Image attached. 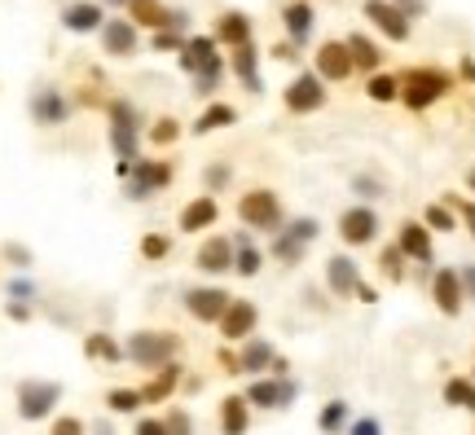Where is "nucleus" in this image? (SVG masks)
<instances>
[{"label": "nucleus", "mask_w": 475, "mask_h": 435, "mask_svg": "<svg viewBox=\"0 0 475 435\" xmlns=\"http://www.w3.org/2000/svg\"><path fill=\"white\" fill-rule=\"evenodd\" d=\"M31 114H36V123H45V128H57V123H66V97L57 93V88H36V97H31Z\"/></svg>", "instance_id": "obj_20"}, {"label": "nucleus", "mask_w": 475, "mask_h": 435, "mask_svg": "<svg viewBox=\"0 0 475 435\" xmlns=\"http://www.w3.org/2000/svg\"><path fill=\"white\" fill-rule=\"evenodd\" d=\"M348 75H352V54H348V45L330 40V45L317 49V79H321V84H326V79H348Z\"/></svg>", "instance_id": "obj_17"}, {"label": "nucleus", "mask_w": 475, "mask_h": 435, "mask_svg": "<svg viewBox=\"0 0 475 435\" xmlns=\"http://www.w3.org/2000/svg\"><path fill=\"white\" fill-rule=\"evenodd\" d=\"M158 49H176V36H167V31H158V40H155Z\"/></svg>", "instance_id": "obj_52"}, {"label": "nucleus", "mask_w": 475, "mask_h": 435, "mask_svg": "<svg viewBox=\"0 0 475 435\" xmlns=\"http://www.w3.org/2000/svg\"><path fill=\"white\" fill-rule=\"evenodd\" d=\"M216 216H220V203L211 198V194H199L194 203H185L181 207V233H199V229H211L216 224Z\"/></svg>", "instance_id": "obj_19"}, {"label": "nucleus", "mask_w": 475, "mask_h": 435, "mask_svg": "<svg viewBox=\"0 0 475 435\" xmlns=\"http://www.w3.org/2000/svg\"><path fill=\"white\" fill-rule=\"evenodd\" d=\"M176 352H181V339L172 330H137L123 343V356L141 370H163L167 361H176Z\"/></svg>", "instance_id": "obj_1"}, {"label": "nucleus", "mask_w": 475, "mask_h": 435, "mask_svg": "<svg viewBox=\"0 0 475 435\" xmlns=\"http://www.w3.org/2000/svg\"><path fill=\"white\" fill-rule=\"evenodd\" d=\"M4 260H13V269H31V251H27V247H18V242H9V247H4Z\"/></svg>", "instance_id": "obj_45"}, {"label": "nucleus", "mask_w": 475, "mask_h": 435, "mask_svg": "<svg viewBox=\"0 0 475 435\" xmlns=\"http://www.w3.org/2000/svg\"><path fill=\"white\" fill-rule=\"evenodd\" d=\"M62 400V382L53 379H22L18 382V418L22 422H45Z\"/></svg>", "instance_id": "obj_4"}, {"label": "nucleus", "mask_w": 475, "mask_h": 435, "mask_svg": "<svg viewBox=\"0 0 475 435\" xmlns=\"http://www.w3.org/2000/svg\"><path fill=\"white\" fill-rule=\"evenodd\" d=\"M49 435H89V422L75 418V414H62V418H53Z\"/></svg>", "instance_id": "obj_40"}, {"label": "nucleus", "mask_w": 475, "mask_h": 435, "mask_svg": "<svg viewBox=\"0 0 475 435\" xmlns=\"http://www.w3.org/2000/svg\"><path fill=\"white\" fill-rule=\"evenodd\" d=\"M326 286H330L335 299H352L357 286H361L357 260H352V255H330V260H326Z\"/></svg>", "instance_id": "obj_13"}, {"label": "nucleus", "mask_w": 475, "mask_h": 435, "mask_svg": "<svg viewBox=\"0 0 475 435\" xmlns=\"http://www.w3.org/2000/svg\"><path fill=\"white\" fill-rule=\"evenodd\" d=\"M366 18L387 36V40H410V18H405V9H396V4H387V0H366Z\"/></svg>", "instance_id": "obj_12"}, {"label": "nucleus", "mask_w": 475, "mask_h": 435, "mask_svg": "<svg viewBox=\"0 0 475 435\" xmlns=\"http://www.w3.org/2000/svg\"><path fill=\"white\" fill-rule=\"evenodd\" d=\"M229 290H220V286H199V290H185V313L194 317V322H220V313L229 308Z\"/></svg>", "instance_id": "obj_10"}, {"label": "nucleus", "mask_w": 475, "mask_h": 435, "mask_svg": "<svg viewBox=\"0 0 475 435\" xmlns=\"http://www.w3.org/2000/svg\"><path fill=\"white\" fill-rule=\"evenodd\" d=\"M374 102H392V97H401V84L392 79V75H374L369 79V88H366Z\"/></svg>", "instance_id": "obj_39"}, {"label": "nucleus", "mask_w": 475, "mask_h": 435, "mask_svg": "<svg viewBox=\"0 0 475 435\" xmlns=\"http://www.w3.org/2000/svg\"><path fill=\"white\" fill-rule=\"evenodd\" d=\"M445 88H449V79H445L440 71H410V75H405V93H401V97L410 102V110H427L440 93H445Z\"/></svg>", "instance_id": "obj_8"}, {"label": "nucleus", "mask_w": 475, "mask_h": 435, "mask_svg": "<svg viewBox=\"0 0 475 435\" xmlns=\"http://www.w3.org/2000/svg\"><path fill=\"white\" fill-rule=\"evenodd\" d=\"M132 435H172V431H167V422H163V418H141Z\"/></svg>", "instance_id": "obj_48"}, {"label": "nucleus", "mask_w": 475, "mask_h": 435, "mask_svg": "<svg viewBox=\"0 0 475 435\" xmlns=\"http://www.w3.org/2000/svg\"><path fill=\"white\" fill-rule=\"evenodd\" d=\"M471 382H475V379H471Z\"/></svg>", "instance_id": "obj_57"}, {"label": "nucleus", "mask_w": 475, "mask_h": 435, "mask_svg": "<svg viewBox=\"0 0 475 435\" xmlns=\"http://www.w3.org/2000/svg\"><path fill=\"white\" fill-rule=\"evenodd\" d=\"M181 374H185V370H181L176 361H167L163 370H155V379L141 387V400H146V405H163V400H172V391H176Z\"/></svg>", "instance_id": "obj_22"}, {"label": "nucleus", "mask_w": 475, "mask_h": 435, "mask_svg": "<svg viewBox=\"0 0 475 435\" xmlns=\"http://www.w3.org/2000/svg\"><path fill=\"white\" fill-rule=\"evenodd\" d=\"M146 400H141V391L137 387H115V391H106V409L110 414H137Z\"/></svg>", "instance_id": "obj_32"}, {"label": "nucleus", "mask_w": 475, "mask_h": 435, "mask_svg": "<svg viewBox=\"0 0 475 435\" xmlns=\"http://www.w3.org/2000/svg\"><path fill=\"white\" fill-rule=\"evenodd\" d=\"M286 36H291V45H304L309 36H313V9L300 0V4H286Z\"/></svg>", "instance_id": "obj_26"}, {"label": "nucleus", "mask_w": 475, "mask_h": 435, "mask_svg": "<svg viewBox=\"0 0 475 435\" xmlns=\"http://www.w3.org/2000/svg\"><path fill=\"white\" fill-rule=\"evenodd\" d=\"M176 132H181V128H176V119H158L155 128H150V141H155V146H172V141H176Z\"/></svg>", "instance_id": "obj_41"}, {"label": "nucleus", "mask_w": 475, "mask_h": 435, "mask_svg": "<svg viewBox=\"0 0 475 435\" xmlns=\"http://www.w3.org/2000/svg\"><path fill=\"white\" fill-rule=\"evenodd\" d=\"M445 400H449L454 409H471L475 414V382L471 379H449L445 382Z\"/></svg>", "instance_id": "obj_33"}, {"label": "nucleus", "mask_w": 475, "mask_h": 435, "mask_svg": "<svg viewBox=\"0 0 475 435\" xmlns=\"http://www.w3.org/2000/svg\"><path fill=\"white\" fill-rule=\"evenodd\" d=\"M128 9H132V18L146 22V27H163V22H167V13H163L158 0H128Z\"/></svg>", "instance_id": "obj_35"}, {"label": "nucleus", "mask_w": 475, "mask_h": 435, "mask_svg": "<svg viewBox=\"0 0 475 435\" xmlns=\"http://www.w3.org/2000/svg\"><path fill=\"white\" fill-rule=\"evenodd\" d=\"M220 334L229 339V343H247L251 334H256V326H260V308L251 304V299H229V308L220 313Z\"/></svg>", "instance_id": "obj_5"}, {"label": "nucleus", "mask_w": 475, "mask_h": 435, "mask_svg": "<svg viewBox=\"0 0 475 435\" xmlns=\"http://www.w3.org/2000/svg\"><path fill=\"white\" fill-rule=\"evenodd\" d=\"M431 299H436V308H440L445 317H458V313H462L467 295H462L458 269H440L436 277H431Z\"/></svg>", "instance_id": "obj_14"}, {"label": "nucleus", "mask_w": 475, "mask_h": 435, "mask_svg": "<svg viewBox=\"0 0 475 435\" xmlns=\"http://www.w3.org/2000/svg\"><path fill=\"white\" fill-rule=\"evenodd\" d=\"M216 36H220L225 45H233V49L251 45V22H247V13H225V18L216 22Z\"/></svg>", "instance_id": "obj_27"}, {"label": "nucleus", "mask_w": 475, "mask_h": 435, "mask_svg": "<svg viewBox=\"0 0 475 435\" xmlns=\"http://www.w3.org/2000/svg\"><path fill=\"white\" fill-rule=\"evenodd\" d=\"M458 281H462V295H467V299H475V264L458 269Z\"/></svg>", "instance_id": "obj_49"}, {"label": "nucleus", "mask_w": 475, "mask_h": 435, "mask_svg": "<svg viewBox=\"0 0 475 435\" xmlns=\"http://www.w3.org/2000/svg\"><path fill=\"white\" fill-rule=\"evenodd\" d=\"M229 185V163H211L208 167V189L216 194V189H225Z\"/></svg>", "instance_id": "obj_44"}, {"label": "nucleus", "mask_w": 475, "mask_h": 435, "mask_svg": "<svg viewBox=\"0 0 475 435\" xmlns=\"http://www.w3.org/2000/svg\"><path fill=\"white\" fill-rule=\"evenodd\" d=\"M422 224H427V229H436V233L458 229V220H454V212H449L445 203H431V207H427V216H422Z\"/></svg>", "instance_id": "obj_38"}, {"label": "nucleus", "mask_w": 475, "mask_h": 435, "mask_svg": "<svg viewBox=\"0 0 475 435\" xmlns=\"http://www.w3.org/2000/svg\"><path fill=\"white\" fill-rule=\"evenodd\" d=\"M348 54H352V66H369V71H374V66H378V57H383L366 36H352V40H348Z\"/></svg>", "instance_id": "obj_37"}, {"label": "nucleus", "mask_w": 475, "mask_h": 435, "mask_svg": "<svg viewBox=\"0 0 475 435\" xmlns=\"http://www.w3.org/2000/svg\"><path fill=\"white\" fill-rule=\"evenodd\" d=\"M181 49H185V54H181V66H185V71H199L203 62L216 57V40H211V36H194V40H185Z\"/></svg>", "instance_id": "obj_29"}, {"label": "nucleus", "mask_w": 475, "mask_h": 435, "mask_svg": "<svg viewBox=\"0 0 475 435\" xmlns=\"http://www.w3.org/2000/svg\"><path fill=\"white\" fill-rule=\"evenodd\" d=\"M458 212L467 216V224H471V233H475V207H471V203H458Z\"/></svg>", "instance_id": "obj_53"}, {"label": "nucleus", "mask_w": 475, "mask_h": 435, "mask_svg": "<svg viewBox=\"0 0 475 435\" xmlns=\"http://www.w3.org/2000/svg\"><path fill=\"white\" fill-rule=\"evenodd\" d=\"M344 435H383V422L378 418H357V422H348Z\"/></svg>", "instance_id": "obj_43"}, {"label": "nucleus", "mask_w": 475, "mask_h": 435, "mask_svg": "<svg viewBox=\"0 0 475 435\" xmlns=\"http://www.w3.org/2000/svg\"><path fill=\"white\" fill-rule=\"evenodd\" d=\"M233 75L251 88V93H260V75H256V49L251 45H242V49H233Z\"/></svg>", "instance_id": "obj_31"}, {"label": "nucleus", "mask_w": 475, "mask_h": 435, "mask_svg": "<svg viewBox=\"0 0 475 435\" xmlns=\"http://www.w3.org/2000/svg\"><path fill=\"white\" fill-rule=\"evenodd\" d=\"M4 313H9L13 322H27V317H31V308H27V304H13V299H9V308H4Z\"/></svg>", "instance_id": "obj_50"}, {"label": "nucleus", "mask_w": 475, "mask_h": 435, "mask_svg": "<svg viewBox=\"0 0 475 435\" xmlns=\"http://www.w3.org/2000/svg\"><path fill=\"white\" fill-rule=\"evenodd\" d=\"M238 119V110L233 106H211V110H203L199 114V123H194V132L203 137V132H216V128H225V123H233Z\"/></svg>", "instance_id": "obj_34"}, {"label": "nucleus", "mask_w": 475, "mask_h": 435, "mask_svg": "<svg viewBox=\"0 0 475 435\" xmlns=\"http://www.w3.org/2000/svg\"><path fill=\"white\" fill-rule=\"evenodd\" d=\"M167 255H172V238H163V233H146V238H141V260L158 264V260H167Z\"/></svg>", "instance_id": "obj_36"}, {"label": "nucleus", "mask_w": 475, "mask_h": 435, "mask_svg": "<svg viewBox=\"0 0 475 435\" xmlns=\"http://www.w3.org/2000/svg\"><path fill=\"white\" fill-rule=\"evenodd\" d=\"M286 106L295 110V114H309V110L326 106V84L317 79V71H304V75L291 79V88H286Z\"/></svg>", "instance_id": "obj_11"}, {"label": "nucleus", "mask_w": 475, "mask_h": 435, "mask_svg": "<svg viewBox=\"0 0 475 435\" xmlns=\"http://www.w3.org/2000/svg\"><path fill=\"white\" fill-rule=\"evenodd\" d=\"M31 295H36V286H31V281H22V277H13V281H9V299H13V304H27Z\"/></svg>", "instance_id": "obj_46"}, {"label": "nucleus", "mask_w": 475, "mask_h": 435, "mask_svg": "<svg viewBox=\"0 0 475 435\" xmlns=\"http://www.w3.org/2000/svg\"><path fill=\"white\" fill-rule=\"evenodd\" d=\"M348 405L344 400H330V405H321V414H317V427L326 435H339V431H348Z\"/></svg>", "instance_id": "obj_30"}, {"label": "nucleus", "mask_w": 475, "mask_h": 435, "mask_svg": "<svg viewBox=\"0 0 475 435\" xmlns=\"http://www.w3.org/2000/svg\"><path fill=\"white\" fill-rule=\"evenodd\" d=\"M352 189H357L361 198H378V194H383V180H369V176H357V180H352Z\"/></svg>", "instance_id": "obj_47"}, {"label": "nucleus", "mask_w": 475, "mask_h": 435, "mask_svg": "<svg viewBox=\"0 0 475 435\" xmlns=\"http://www.w3.org/2000/svg\"><path fill=\"white\" fill-rule=\"evenodd\" d=\"M106 18H102V4H93V0H80V4H66V13H62V27L66 31H98Z\"/></svg>", "instance_id": "obj_24"}, {"label": "nucleus", "mask_w": 475, "mask_h": 435, "mask_svg": "<svg viewBox=\"0 0 475 435\" xmlns=\"http://www.w3.org/2000/svg\"><path fill=\"white\" fill-rule=\"evenodd\" d=\"M194 264H199V272H211V277H220V272H233V238H225V233L208 238V242L199 247Z\"/></svg>", "instance_id": "obj_15"}, {"label": "nucleus", "mask_w": 475, "mask_h": 435, "mask_svg": "<svg viewBox=\"0 0 475 435\" xmlns=\"http://www.w3.org/2000/svg\"><path fill=\"white\" fill-rule=\"evenodd\" d=\"M110 4H128V0H110Z\"/></svg>", "instance_id": "obj_55"}, {"label": "nucleus", "mask_w": 475, "mask_h": 435, "mask_svg": "<svg viewBox=\"0 0 475 435\" xmlns=\"http://www.w3.org/2000/svg\"><path fill=\"white\" fill-rule=\"evenodd\" d=\"M396 251L405 260H419V264H431V229L419 224V220H405L401 233H396Z\"/></svg>", "instance_id": "obj_16"}, {"label": "nucleus", "mask_w": 475, "mask_h": 435, "mask_svg": "<svg viewBox=\"0 0 475 435\" xmlns=\"http://www.w3.org/2000/svg\"><path fill=\"white\" fill-rule=\"evenodd\" d=\"M128 198H150L158 189H167V180H172V167L167 163H146V159H137V163H128Z\"/></svg>", "instance_id": "obj_6"}, {"label": "nucleus", "mask_w": 475, "mask_h": 435, "mask_svg": "<svg viewBox=\"0 0 475 435\" xmlns=\"http://www.w3.org/2000/svg\"><path fill=\"white\" fill-rule=\"evenodd\" d=\"M357 299H361V304H374V299H378V290H374V286H366V281H361V286H357Z\"/></svg>", "instance_id": "obj_51"}, {"label": "nucleus", "mask_w": 475, "mask_h": 435, "mask_svg": "<svg viewBox=\"0 0 475 435\" xmlns=\"http://www.w3.org/2000/svg\"><path fill=\"white\" fill-rule=\"evenodd\" d=\"M339 238H344L348 247H369V242L378 238V212H374V207H348V212L339 216Z\"/></svg>", "instance_id": "obj_9"}, {"label": "nucleus", "mask_w": 475, "mask_h": 435, "mask_svg": "<svg viewBox=\"0 0 475 435\" xmlns=\"http://www.w3.org/2000/svg\"><path fill=\"white\" fill-rule=\"evenodd\" d=\"M102 45H106V54L132 57L137 54V31H132V22H128V18H110V22H102Z\"/></svg>", "instance_id": "obj_21"}, {"label": "nucleus", "mask_w": 475, "mask_h": 435, "mask_svg": "<svg viewBox=\"0 0 475 435\" xmlns=\"http://www.w3.org/2000/svg\"><path fill=\"white\" fill-rule=\"evenodd\" d=\"M401 260H405V255H401L396 247H387V251H383V272H387L392 281H401V277H405V269H401Z\"/></svg>", "instance_id": "obj_42"}, {"label": "nucleus", "mask_w": 475, "mask_h": 435, "mask_svg": "<svg viewBox=\"0 0 475 435\" xmlns=\"http://www.w3.org/2000/svg\"><path fill=\"white\" fill-rule=\"evenodd\" d=\"M467 185H471V189H475V167H471V176H467Z\"/></svg>", "instance_id": "obj_54"}, {"label": "nucleus", "mask_w": 475, "mask_h": 435, "mask_svg": "<svg viewBox=\"0 0 475 435\" xmlns=\"http://www.w3.org/2000/svg\"><path fill=\"white\" fill-rule=\"evenodd\" d=\"M238 220L247 224V229H256V233H277L282 229V198L273 194V189H247L242 198H238Z\"/></svg>", "instance_id": "obj_2"}, {"label": "nucleus", "mask_w": 475, "mask_h": 435, "mask_svg": "<svg viewBox=\"0 0 475 435\" xmlns=\"http://www.w3.org/2000/svg\"><path fill=\"white\" fill-rule=\"evenodd\" d=\"M273 356H277V352H273V343L251 334V339L242 343V352H238V374L264 379V374H268V365H273Z\"/></svg>", "instance_id": "obj_18"}, {"label": "nucleus", "mask_w": 475, "mask_h": 435, "mask_svg": "<svg viewBox=\"0 0 475 435\" xmlns=\"http://www.w3.org/2000/svg\"><path fill=\"white\" fill-rule=\"evenodd\" d=\"M84 356H89V361H106V365H115V361H123V347L115 343V334L98 330V334H89V339H84Z\"/></svg>", "instance_id": "obj_28"}, {"label": "nucleus", "mask_w": 475, "mask_h": 435, "mask_svg": "<svg viewBox=\"0 0 475 435\" xmlns=\"http://www.w3.org/2000/svg\"><path fill=\"white\" fill-rule=\"evenodd\" d=\"M247 427H251V405H247V396H225V400H220V431L247 435Z\"/></svg>", "instance_id": "obj_23"}, {"label": "nucleus", "mask_w": 475, "mask_h": 435, "mask_svg": "<svg viewBox=\"0 0 475 435\" xmlns=\"http://www.w3.org/2000/svg\"><path fill=\"white\" fill-rule=\"evenodd\" d=\"M401 4H405V0H401Z\"/></svg>", "instance_id": "obj_56"}, {"label": "nucleus", "mask_w": 475, "mask_h": 435, "mask_svg": "<svg viewBox=\"0 0 475 435\" xmlns=\"http://www.w3.org/2000/svg\"><path fill=\"white\" fill-rule=\"evenodd\" d=\"M260 264H264L260 247H256L247 233H233V272H238V277H256Z\"/></svg>", "instance_id": "obj_25"}, {"label": "nucleus", "mask_w": 475, "mask_h": 435, "mask_svg": "<svg viewBox=\"0 0 475 435\" xmlns=\"http://www.w3.org/2000/svg\"><path fill=\"white\" fill-rule=\"evenodd\" d=\"M295 396H300L295 379H256L247 387V405H260V409H286Z\"/></svg>", "instance_id": "obj_7"}, {"label": "nucleus", "mask_w": 475, "mask_h": 435, "mask_svg": "<svg viewBox=\"0 0 475 435\" xmlns=\"http://www.w3.org/2000/svg\"><path fill=\"white\" fill-rule=\"evenodd\" d=\"M317 233H321V224H317L313 216H300V220H291V224H282V229L268 238V251H273L282 264H300L304 251L313 247Z\"/></svg>", "instance_id": "obj_3"}]
</instances>
